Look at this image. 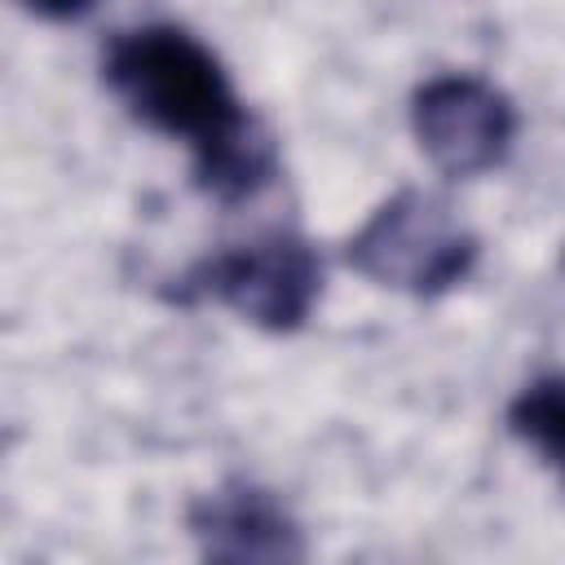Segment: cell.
<instances>
[{
	"label": "cell",
	"mask_w": 565,
	"mask_h": 565,
	"mask_svg": "<svg viewBox=\"0 0 565 565\" xmlns=\"http://www.w3.org/2000/svg\"><path fill=\"white\" fill-rule=\"evenodd\" d=\"M185 530L203 561L216 565H296L309 556L305 525L291 508L247 477H225L185 508Z\"/></svg>",
	"instance_id": "cell-5"
},
{
	"label": "cell",
	"mask_w": 565,
	"mask_h": 565,
	"mask_svg": "<svg viewBox=\"0 0 565 565\" xmlns=\"http://www.w3.org/2000/svg\"><path fill=\"white\" fill-rule=\"evenodd\" d=\"M102 79L150 132L190 146L194 185L216 203H247L278 177L269 128L234 93L221 57L177 22L119 31L102 53Z\"/></svg>",
	"instance_id": "cell-1"
},
{
	"label": "cell",
	"mask_w": 565,
	"mask_h": 565,
	"mask_svg": "<svg viewBox=\"0 0 565 565\" xmlns=\"http://www.w3.org/2000/svg\"><path fill=\"white\" fill-rule=\"evenodd\" d=\"M344 260L375 287L437 300L477 269L481 238L441 194L406 185L349 234Z\"/></svg>",
	"instance_id": "cell-2"
},
{
	"label": "cell",
	"mask_w": 565,
	"mask_h": 565,
	"mask_svg": "<svg viewBox=\"0 0 565 565\" xmlns=\"http://www.w3.org/2000/svg\"><path fill=\"white\" fill-rule=\"evenodd\" d=\"M168 296L181 305L212 300L260 331L287 335L309 322L322 296V256L296 230H269L194 260Z\"/></svg>",
	"instance_id": "cell-3"
},
{
	"label": "cell",
	"mask_w": 565,
	"mask_h": 565,
	"mask_svg": "<svg viewBox=\"0 0 565 565\" xmlns=\"http://www.w3.org/2000/svg\"><path fill=\"white\" fill-rule=\"evenodd\" d=\"M521 115L512 97L468 71H446L411 93V132L428 163L446 177H481L516 146Z\"/></svg>",
	"instance_id": "cell-4"
},
{
	"label": "cell",
	"mask_w": 565,
	"mask_h": 565,
	"mask_svg": "<svg viewBox=\"0 0 565 565\" xmlns=\"http://www.w3.org/2000/svg\"><path fill=\"white\" fill-rule=\"evenodd\" d=\"M13 4L44 22H79L97 9V0H13Z\"/></svg>",
	"instance_id": "cell-7"
},
{
	"label": "cell",
	"mask_w": 565,
	"mask_h": 565,
	"mask_svg": "<svg viewBox=\"0 0 565 565\" xmlns=\"http://www.w3.org/2000/svg\"><path fill=\"white\" fill-rule=\"evenodd\" d=\"M508 433L539 455L543 468L565 486V371L534 375L508 402Z\"/></svg>",
	"instance_id": "cell-6"
}]
</instances>
